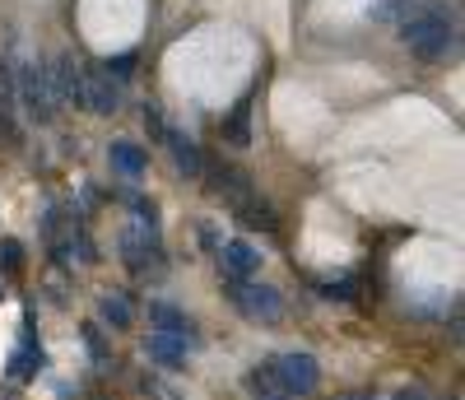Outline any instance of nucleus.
I'll list each match as a JSON object with an SVG mask.
<instances>
[{"mask_svg":"<svg viewBox=\"0 0 465 400\" xmlns=\"http://www.w3.org/2000/svg\"><path fill=\"white\" fill-rule=\"evenodd\" d=\"M265 373L275 382V391L289 400H302L322 386V368L312 354H275V358H265Z\"/></svg>","mask_w":465,"mask_h":400,"instance_id":"f03ea898","label":"nucleus"},{"mask_svg":"<svg viewBox=\"0 0 465 400\" xmlns=\"http://www.w3.org/2000/svg\"><path fill=\"white\" fill-rule=\"evenodd\" d=\"M219 261H223V275L228 279H252L261 270V252L252 243H242V237H238V243H223L219 247Z\"/></svg>","mask_w":465,"mask_h":400,"instance_id":"6e6552de","label":"nucleus"},{"mask_svg":"<svg viewBox=\"0 0 465 400\" xmlns=\"http://www.w3.org/2000/svg\"><path fill=\"white\" fill-rule=\"evenodd\" d=\"M201 243H205L210 252H219V233H214V228H201Z\"/></svg>","mask_w":465,"mask_h":400,"instance_id":"4be33fe9","label":"nucleus"},{"mask_svg":"<svg viewBox=\"0 0 465 400\" xmlns=\"http://www.w3.org/2000/svg\"><path fill=\"white\" fill-rule=\"evenodd\" d=\"M228 298L261 326L284 322V298H280V289H270V285H256V279H228Z\"/></svg>","mask_w":465,"mask_h":400,"instance_id":"20e7f679","label":"nucleus"},{"mask_svg":"<svg viewBox=\"0 0 465 400\" xmlns=\"http://www.w3.org/2000/svg\"><path fill=\"white\" fill-rule=\"evenodd\" d=\"M107 158H112V173L116 177H144L149 173V154L140 149V145H131V140H116L112 149H107Z\"/></svg>","mask_w":465,"mask_h":400,"instance_id":"9b49d317","label":"nucleus"},{"mask_svg":"<svg viewBox=\"0 0 465 400\" xmlns=\"http://www.w3.org/2000/svg\"><path fill=\"white\" fill-rule=\"evenodd\" d=\"M84 345H89V354L98 358V364H107V345H103V335H98V326H84Z\"/></svg>","mask_w":465,"mask_h":400,"instance_id":"aec40b11","label":"nucleus"},{"mask_svg":"<svg viewBox=\"0 0 465 400\" xmlns=\"http://www.w3.org/2000/svg\"><path fill=\"white\" fill-rule=\"evenodd\" d=\"M340 400H372V395H340Z\"/></svg>","mask_w":465,"mask_h":400,"instance_id":"5701e85b","label":"nucleus"},{"mask_svg":"<svg viewBox=\"0 0 465 400\" xmlns=\"http://www.w3.org/2000/svg\"><path fill=\"white\" fill-rule=\"evenodd\" d=\"M98 312H103V322H107L112 331H126V326H131V303H126L122 294H107V298L98 303Z\"/></svg>","mask_w":465,"mask_h":400,"instance_id":"dca6fc26","label":"nucleus"},{"mask_svg":"<svg viewBox=\"0 0 465 400\" xmlns=\"http://www.w3.org/2000/svg\"><path fill=\"white\" fill-rule=\"evenodd\" d=\"M47 85H52V98L56 107L70 103V107H80V89H84V65L74 61L70 52L56 56V65H47Z\"/></svg>","mask_w":465,"mask_h":400,"instance_id":"423d86ee","label":"nucleus"},{"mask_svg":"<svg viewBox=\"0 0 465 400\" xmlns=\"http://www.w3.org/2000/svg\"><path fill=\"white\" fill-rule=\"evenodd\" d=\"M163 140H168V149H173V158H177V168H182L186 177H201V173H205V158H201V149H196V145H191L186 135H177V131H168Z\"/></svg>","mask_w":465,"mask_h":400,"instance_id":"2eb2a0df","label":"nucleus"},{"mask_svg":"<svg viewBox=\"0 0 465 400\" xmlns=\"http://www.w3.org/2000/svg\"><path fill=\"white\" fill-rule=\"evenodd\" d=\"M131 65H135V52H122V56H107V61H103L98 70H103V75H112L116 85H122V79L131 75Z\"/></svg>","mask_w":465,"mask_h":400,"instance_id":"6ab92c4d","label":"nucleus"},{"mask_svg":"<svg viewBox=\"0 0 465 400\" xmlns=\"http://www.w3.org/2000/svg\"><path fill=\"white\" fill-rule=\"evenodd\" d=\"M381 19H391L401 43L419 56V61H442L456 52V15L442 0H391L377 10Z\"/></svg>","mask_w":465,"mask_h":400,"instance_id":"f257e3e1","label":"nucleus"},{"mask_svg":"<svg viewBox=\"0 0 465 400\" xmlns=\"http://www.w3.org/2000/svg\"><path fill=\"white\" fill-rule=\"evenodd\" d=\"M15 75L10 65L0 61V145H15L19 140V126H15Z\"/></svg>","mask_w":465,"mask_h":400,"instance_id":"f8f14e48","label":"nucleus"},{"mask_svg":"<svg viewBox=\"0 0 465 400\" xmlns=\"http://www.w3.org/2000/svg\"><path fill=\"white\" fill-rule=\"evenodd\" d=\"M144 354H149L159 368H182V364H186V345H182L177 335H159V331L144 340Z\"/></svg>","mask_w":465,"mask_h":400,"instance_id":"ddd939ff","label":"nucleus"},{"mask_svg":"<svg viewBox=\"0 0 465 400\" xmlns=\"http://www.w3.org/2000/svg\"><path fill=\"white\" fill-rule=\"evenodd\" d=\"M19 265H24L19 237H5V243H0V270H5V275H19Z\"/></svg>","mask_w":465,"mask_h":400,"instance_id":"a211bd4d","label":"nucleus"},{"mask_svg":"<svg viewBox=\"0 0 465 400\" xmlns=\"http://www.w3.org/2000/svg\"><path fill=\"white\" fill-rule=\"evenodd\" d=\"M214 191L228 200L232 210H247L252 200H256V191H252L247 173H238V168H214Z\"/></svg>","mask_w":465,"mask_h":400,"instance_id":"9d476101","label":"nucleus"},{"mask_svg":"<svg viewBox=\"0 0 465 400\" xmlns=\"http://www.w3.org/2000/svg\"><path fill=\"white\" fill-rule=\"evenodd\" d=\"M37 368H43V345L33 340V331H24L19 349L10 354V377H33Z\"/></svg>","mask_w":465,"mask_h":400,"instance_id":"4468645a","label":"nucleus"},{"mask_svg":"<svg viewBox=\"0 0 465 400\" xmlns=\"http://www.w3.org/2000/svg\"><path fill=\"white\" fill-rule=\"evenodd\" d=\"M391 400H429V395H423V391H419V386H405V391H396V395H391Z\"/></svg>","mask_w":465,"mask_h":400,"instance_id":"412c9836","label":"nucleus"},{"mask_svg":"<svg viewBox=\"0 0 465 400\" xmlns=\"http://www.w3.org/2000/svg\"><path fill=\"white\" fill-rule=\"evenodd\" d=\"M122 256H126V265H131L135 275H144L149 261L159 265V261H163L159 233H153V228H126V233H122Z\"/></svg>","mask_w":465,"mask_h":400,"instance_id":"0eeeda50","label":"nucleus"},{"mask_svg":"<svg viewBox=\"0 0 465 400\" xmlns=\"http://www.w3.org/2000/svg\"><path fill=\"white\" fill-rule=\"evenodd\" d=\"M149 322L159 326V335H177V340L186 335V340H201V335H196V326H191V316H186L182 307L163 303V298H153V303H149Z\"/></svg>","mask_w":465,"mask_h":400,"instance_id":"1a4fd4ad","label":"nucleus"},{"mask_svg":"<svg viewBox=\"0 0 465 400\" xmlns=\"http://www.w3.org/2000/svg\"><path fill=\"white\" fill-rule=\"evenodd\" d=\"M80 107L94 112V116H112L122 107V85H116L112 75H103L98 65L84 70V89H80Z\"/></svg>","mask_w":465,"mask_h":400,"instance_id":"39448f33","label":"nucleus"},{"mask_svg":"<svg viewBox=\"0 0 465 400\" xmlns=\"http://www.w3.org/2000/svg\"><path fill=\"white\" fill-rule=\"evenodd\" d=\"M223 131H228L232 145H247V140H252V98H242L238 107H232V116H228Z\"/></svg>","mask_w":465,"mask_h":400,"instance_id":"f3484780","label":"nucleus"},{"mask_svg":"<svg viewBox=\"0 0 465 400\" xmlns=\"http://www.w3.org/2000/svg\"><path fill=\"white\" fill-rule=\"evenodd\" d=\"M15 103H24V112L33 116L37 126L52 122V116H56V98H52V85H47V65L24 61V70L15 79Z\"/></svg>","mask_w":465,"mask_h":400,"instance_id":"7ed1b4c3","label":"nucleus"}]
</instances>
